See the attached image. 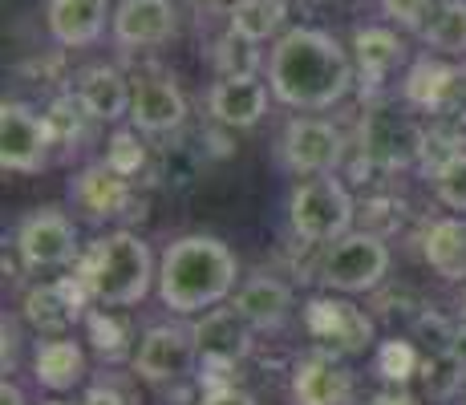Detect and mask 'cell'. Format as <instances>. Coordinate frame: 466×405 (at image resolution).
<instances>
[{
	"label": "cell",
	"instance_id": "obj_1",
	"mask_svg": "<svg viewBox=\"0 0 466 405\" xmlns=\"http://www.w3.org/2000/svg\"><path fill=\"white\" fill-rule=\"evenodd\" d=\"M353 77V57L325 29H289L268 53V89L292 110H333Z\"/></svg>",
	"mask_w": 466,
	"mask_h": 405
},
{
	"label": "cell",
	"instance_id": "obj_2",
	"mask_svg": "<svg viewBox=\"0 0 466 405\" xmlns=\"http://www.w3.org/2000/svg\"><path fill=\"white\" fill-rule=\"evenodd\" d=\"M239 264L231 248L215 236H183L163 251L158 264V300L178 317L219 309L231 296Z\"/></svg>",
	"mask_w": 466,
	"mask_h": 405
},
{
	"label": "cell",
	"instance_id": "obj_3",
	"mask_svg": "<svg viewBox=\"0 0 466 405\" xmlns=\"http://www.w3.org/2000/svg\"><path fill=\"white\" fill-rule=\"evenodd\" d=\"M77 280L102 309H130V304L147 300L150 284H158V272L150 248L134 231H110L89 243V251L77 264Z\"/></svg>",
	"mask_w": 466,
	"mask_h": 405
},
{
	"label": "cell",
	"instance_id": "obj_4",
	"mask_svg": "<svg viewBox=\"0 0 466 405\" xmlns=\"http://www.w3.org/2000/svg\"><path fill=\"white\" fill-rule=\"evenodd\" d=\"M353 215H357L353 195H349V187L333 175L304 178L289 199V223H292V231H297V239L320 243V248L349 236V231H353Z\"/></svg>",
	"mask_w": 466,
	"mask_h": 405
},
{
	"label": "cell",
	"instance_id": "obj_5",
	"mask_svg": "<svg viewBox=\"0 0 466 405\" xmlns=\"http://www.w3.org/2000/svg\"><path fill=\"white\" fill-rule=\"evenodd\" d=\"M385 276H390V248L373 231H349L337 243H329L325 256L317 264V280L329 292H373Z\"/></svg>",
	"mask_w": 466,
	"mask_h": 405
},
{
	"label": "cell",
	"instance_id": "obj_6",
	"mask_svg": "<svg viewBox=\"0 0 466 405\" xmlns=\"http://www.w3.org/2000/svg\"><path fill=\"white\" fill-rule=\"evenodd\" d=\"M361 158L378 170H406L414 162H422V147H426V130L410 118L398 106L373 102L361 118Z\"/></svg>",
	"mask_w": 466,
	"mask_h": 405
},
{
	"label": "cell",
	"instance_id": "obj_7",
	"mask_svg": "<svg viewBox=\"0 0 466 405\" xmlns=\"http://www.w3.org/2000/svg\"><path fill=\"white\" fill-rule=\"evenodd\" d=\"M401 97L430 114L438 126L466 130V66H451L438 57H418L401 81Z\"/></svg>",
	"mask_w": 466,
	"mask_h": 405
},
{
	"label": "cell",
	"instance_id": "obj_8",
	"mask_svg": "<svg viewBox=\"0 0 466 405\" xmlns=\"http://www.w3.org/2000/svg\"><path fill=\"white\" fill-rule=\"evenodd\" d=\"M53 130L49 118L37 114L25 102H5L0 106V167L13 175H37L49 167L53 155Z\"/></svg>",
	"mask_w": 466,
	"mask_h": 405
},
{
	"label": "cell",
	"instance_id": "obj_9",
	"mask_svg": "<svg viewBox=\"0 0 466 405\" xmlns=\"http://www.w3.org/2000/svg\"><path fill=\"white\" fill-rule=\"evenodd\" d=\"M304 324L325 345V353L337 357H361L373 345V320L353 300H340V296H317L304 309Z\"/></svg>",
	"mask_w": 466,
	"mask_h": 405
},
{
	"label": "cell",
	"instance_id": "obj_10",
	"mask_svg": "<svg viewBox=\"0 0 466 405\" xmlns=\"http://www.w3.org/2000/svg\"><path fill=\"white\" fill-rule=\"evenodd\" d=\"M195 365H199L195 337L191 329H178V324H155L142 332L138 349H134V373L150 385L183 381Z\"/></svg>",
	"mask_w": 466,
	"mask_h": 405
},
{
	"label": "cell",
	"instance_id": "obj_11",
	"mask_svg": "<svg viewBox=\"0 0 466 405\" xmlns=\"http://www.w3.org/2000/svg\"><path fill=\"white\" fill-rule=\"evenodd\" d=\"M16 251H21V264L29 272L66 268L77 256V228L57 207H41L16 228Z\"/></svg>",
	"mask_w": 466,
	"mask_h": 405
},
{
	"label": "cell",
	"instance_id": "obj_12",
	"mask_svg": "<svg viewBox=\"0 0 466 405\" xmlns=\"http://www.w3.org/2000/svg\"><path fill=\"white\" fill-rule=\"evenodd\" d=\"M195 349H199V365L215 369V373H228L252 353V324L244 320V312L231 304V309H211L203 312V320L191 329Z\"/></svg>",
	"mask_w": 466,
	"mask_h": 405
},
{
	"label": "cell",
	"instance_id": "obj_13",
	"mask_svg": "<svg viewBox=\"0 0 466 405\" xmlns=\"http://www.w3.org/2000/svg\"><path fill=\"white\" fill-rule=\"evenodd\" d=\"M89 300L94 296L86 292V284L77 276L37 284L25 292V320L37 332H45V337H66L77 320L89 317Z\"/></svg>",
	"mask_w": 466,
	"mask_h": 405
},
{
	"label": "cell",
	"instance_id": "obj_14",
	"mask_svg": "<svg viewBox=\"0 0 466 405\" xmlns=\"http://www.w3.org/2000/svg\"><path fill=\"white\" fill-rule=\"evenodd\" d=\"M130 122L138 134H175L187 122V97L175 77L167 74H147L134 81V102H130Z\"/></svg>",
	"mask_w": 466,
	"mask_h": 405
},
{
	"label": "cell",
	"instance_id": "obj_15",
	"mask_svg": "<svg viewBox=\"0 0 466 405\" xmlns=\"http://www.w3.org/2000/svg\"><path fill=\"white\" fill-rule=\"evenodd\" d=\"M280 150L297 175H333L340 162V130L320 118H292L284 126Z\"/></svg>",
	"mask_w": 466,
	"mask_h": 405
},
{
	"label": "cell",
	"instance_id": "obj_16",
	"mask_svg": "<svg viewBox=\"0 0 466 405\" xmlns=\"http://www.w3.org/2000/svg\"><path fill=\"white\" fill-rule=\"evenodd\" d=\"M110 37L118 49H155L175 37V5L170 0H122L114 8Z\"/></svg>",
	"mask_w": 466,
	"mask_h": 405
},
{
	"label": "cell",
	"instance_id": "obj_17",
	"mask_svg": "<svg viewBox=\"0 0 466 405\" xmlns=\"http://www.w3.org/2000/svg\"><path fill=\"white\" fill-rule=\"evenodd\" d=\"M353 373L337 361V353H309L292 373V401L297 405H349Z\"/></svg>",
	"mask_w": 466,
	"mask_h": 405
},
{
	"label": "cell",
	"instance_id": "obj_18",
	"mask_svg": "<svg viewBox=\"0 0 466 405\" xmlns=\"http://www.w3.org/2000/svg\"><path fill=\"white\" fill-rule=\"evenodd\" d=\"M106 21H114L110 0H49L45 25L49 37L61 49H86L106 33Z\"/></svg>",
	"mask_w": 466,
	"mask_h": 405
},
{
	"label": "cell",
	"instance_id": "obj_19",
	"mask_svg": "<svg viewBox=\"0 0 466 405\" xmlns=\"http://www.w3.org/2000/svg\"><path fill=\"white\" fill-rule=\"evenodd\" d=\"M74 97L86 106V114L94 122H122L130 118L134 86L122 69L114 66H89L74 81Z\"/></svg>",
	"mask_w": 466,
	"mask_h": 405
},
{
	"label": "cell",
	"instance_id": "obj_20",
	"mask_svg": "<svg viewBox=\"0 0 466 405\" xmlns=\"http://www.w3.org/2000/svg\"><path fill=\"white\" fill-rule=\"evenodd\" d=\"M268 94L259 77H219L208 94V114L228 130H248L268 114Z\"/></svg>",
	"mask_w": 466,
	"mask_h": 405
},
{
	"label": "cell",
	"instance_id": "obj_21",
	"mask_svg": "<svg viewBox=\"0 0 466 405\" xmlns=\"http://www.w3.org/2000/svg\"><path fill=\"white\" fill-rule=\"evenodd\" d=\"M74 203L97 223L118 219V215H130L134 187H130V178H122L118 170H110L106 162H94V167H86L82 175L74 178Z\"/></svg>",
	"mask_w": 466,
	"mask_h": 405
},
{
	"label": "cell",
	"instance_id": "obj_22",
	"mask_svg": "<svg viewBox=\"0 0 466 405\" xmlns=\"http://www.w3.org/2000/svg\"><path fill=\"white\" fill-rule=\"evenodd\" d=\"M406 61V45L398 41L393 29L381 25H365L353 33V66H357V81H361V94L370 89V97L381 89V81Z\"/></svg>",
	"mask_w": 466,
	"mask_h": 405
},
{
	"label": "cell",
	"instance_id": "obj_23",
	"mask_svg": "<svg viewBox=\"0 0 466 405\" xmlns=\"http://www.w3.org/2000/svg\"><path fill=\"white\" fill-rule=\"evenodd\" d=\"M422 256L442 280L466 284V215L434 219L422 236Z\"/></svg>",
	"mask_w": 466,
	"mask_h": 405
},
{
	"label": "cell",
	"instance_id": "obj_24",
	"mask_svg": "<svg viewBox=\"0 0 466 405\" xmlns=\"http://www.w3.org/2000/svg\"><path fill=\"white\" fill-rule=\"evenodd\" d=\"M33 377H37L41 390H49V393L74 390V385L86 377V353H82V345H77V340H69V337L41 340L37 353H33Z\"/></svg>",
	"mask_w": 466,
	"mask_h": 405
},
{
	"label": "cell",
	"instance_id": "obj_25",
	"mask_svg": "<svg viewBox=\"0 0 466 405\" xmlns=\"http://www.w3.org/2000/svg\"><path fill=\"white\" fill-rule=\"evenodd\" d=\"M236 309L244 312V320L252 329H280L292 312V292L276 276H252L236 292Z\"/></svg>",
	"mask_w": 466,
	"mask_h": 405
},
{
	"label": "cell",
	"instance_id": "obj_26",
	"mask_svg": "<svg viewBox=\"0 0 466 405\" xmlns=\"http://www.w3.org/2000/svg\"><path fill=\"white\" fill-rule=\"evenodd\" d=\"M228 16H231L228 29L244 33L248 41L259 45V41L276 37V33L284 29V21H289V5H284V0H236Z\"/></svg>",
	"mask_w": 466,
	"mask_h": 405
},
{
	"label": "cell",
	"instance_id": "obj_27",
	"mask_svg": "<svg viewBox=\"0 0 466 405\" xmlns=\"http://www.w3.org/2000/svg\"><path fill=\"white\" fill-rule=\"evenodd\" d=\"M418 37L434 53H466V0H438Z\"/></svg>",
	"mask_w": 466,
	"mask_h": 405
},
{
	"label": "cell",
	"instance_id": "obj_28",
	"mask_svg": "<svg viewBox=\"0 0 466 405\" xmlns=\"http://www.w3.org/2000/svg\"><path fill=\"white\" fill-rule=\"evenodd\" d=\"M211 66L219 69V77H256L259 49H256V41L244 37V33L228 29L211 45Z\"/></svg>",
	"mask_w": 466,
	"mask_h": 405
},
{
	"label": "cell",
	"instance_id": "obj_29",
	"mask_svg": "<svg viewBox=\"0 0 466 405\" xmlns=\"http://www.w3.org/2000/svg\"><path fill=\"white\" fill-rule=\"evenodd\" d=\"M86 332H89L94 349L106 357V361H122V357L130 353V329H127V320L114 317L110 309H89Z\"/></svg>",
	"mask_w": 466,
	"mask_h": 405
},
{
	"label": "cell",
	"instance_id": "obj_30",
	"mask_svg": "<svg viewBox=\"0 0 466 405\" xmlns=\"http://www.w3.org/2000/svg\"><path fill=\"white\" fill-rule=\"evenodd\" d=\"M45 118H49V130H53V142H57V147H74L77 150V138H82L86 134V122H94L86 114V106L77 102L74 94H66V97H57V102L49 106V114H45Z\"/></svg>",
	"mask_w": 466,
	"mask_h": 405
},
{
	"label": "cell",
	"instance_id": "obj_31",
	"mask_svg": "<svg viewBox=\"0 0 466 405\" xmlns=\"http://www.w3.org/2000/svg\"><path fill=\"white\" fill-rule=\"evenodd\" d=\"M418 369H422V381H426V390L434 393V398H451V393L462 385V377H466L462 361L451 353V349H438V353H430Z\"/></svg>",
	"mask_w": 466,
	"mask_h": 405
},
{
	"label": "cell",
	"instance_id": "obj_32",
	"mask_svg": "<svg viewBox=\"0 0 466 405\" xmlns=\"http://www.w3.org/2000/svg\"><path fill=\"white\" fill-rule=\"evenodd\" d=\"M459 155H466L462 130H454V126H434V130H426V147H422V162H418V167L434 178L446 162L459 158Z\"/></svg>",
	"mask_w": 466,
	"mask_h": 405
},
{
	"label": "cell",
	"instance_id": "obj_33",
	"mask_svg": "<svg viewBox=\"0 0 466 405\" xmlns=\"http://www.w3.org/2000/svg\"><path fill=\"white\" fill-rule=\"evenodd\" d=\"M102 162L110 170H118L122 178L138 175V170L147 167V147H142L138 130H114V138H110V147H106V158Z\"/></svg>",
	"mask_w": 466,
	"mask_h": 405
},
{
	"label": "cell",
	"instance_id": "obj_34",
	"mask_svg": "<svg viewBox=\"0 0 466 405\" xmlns=\"http://www.w3.org/2000/svg\"><path fill=\"white\" fill-rule=\"evenodd\" d=\"M434 195H438V203H442V207H451V211L466 215V155L451 158L434 175Z\"/></svg>",
	"mask_w": 466,
	"mask_h": 405
},
{
	"label": "cell",
	"instance_id": "obj_35",
	"mask_svg": "<svg viewBox=\"0 0 466 405\" xmlns=\"http://www.w3.org/2000/svg\"><path fill=\"white\" fill-rule=\"evenodd\" d=\"M378 5H381L385 21H393L398 29H406V33H422L426 16L434 13L438 0H378Z\"/></svg>",
	"mask_w": 466,
	"mask_h": 405
},
{
	"label": "cell",
	"instance_id": "obj_36",
	"mask_svg": "<svg viewBox=\"0 0 466 405\" xmlns=\"http://www.w3.org/2000/svg\"><path fill=\"white\" fill-rule=\"evenodd\" d=\"M418 365H422V361L414 357V349H410L406 340H390V345L381 349V373H385V377H393V381L410 377Z\"/></svg>",
	"mask_w": 466,
	"mask_h": 405
},
{
	"label": "cell",
	"instance_id": "obj_37",
	"mask_svg": "<svg viewBox=\"0 0 466 405\" xmlns=\"http://www.w3.org/2000/svg\"><path fill=\"white\" fill-rule=\"evenodd\" d=\"M199 405H259V401L252 393L236 390V385H211V390L199 398Z\"/></svg>",
	"mask_w": 466,
	"mask_h": 405
},
{
	"label": "cell",
	"instance_id": "obj_38",
	"mask_svg": "<svg viewBox=\"0 0 466 405\" xmlns=\"http://www.w3.org/2000/svg\"><path fill=\"white\" fill-rule=\"evenodd\" d=\"M82 405H134L122 390H114V385H94V390L86 393Z\"/></svg>",
	"mask_w": 466,
	"mask_h": 405
},
{
	"label": "cell",
	"instance_id": "obj_39",
	"mask_svg": "<svg viewBox=\"0 0 466 405\" xmlns=\"http://www.w3.org/2000/svg\"><path fill=\"white\" fill-rule=\"evenodd\" d=\"M373 405H418V401L410 398V393H401V390H390V393H378Z\"/></svg>",
	"mask_w": 466,
	"mask_h": 405
},
{
	"label": "cell",
	"instance_id": "obj_40",
	"mask_svg": "<svg viewBox=\"0 0 466 405\" xmlns=\"http://www.w3.org/2000/svg\"><path fill=\"white\" fill-rule=\"evenodd\" d=\"M451 353H454V357H459V361H462V369H466V324H462V329H454V340H451Z\"/></svg>",
	"mask_w": 466,
	"mask_h": 405
},
{
	"label": "cell",
	"instance_id": "obj_41",
	"mask_svg": "<svg viewBox=\"0 0 466 405\" xmlns=\"http://www.w3.org/2000/svg\"><path fill=\"white\" fill-rule=\"evenodd\" d=\"M49 405H66V401H49Z\"/></svg>",
	"mask_w": 466,
	"mask_h": 405
}]
</instances>
